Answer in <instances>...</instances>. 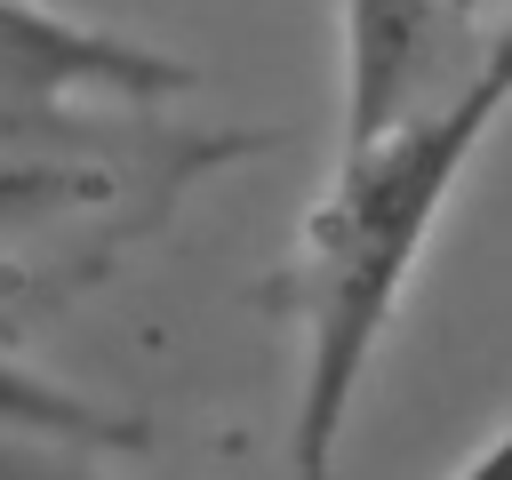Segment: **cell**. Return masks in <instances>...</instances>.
<instances>
[{
    "instance_id": "8992f818",
    "label": "cell",
    "mask_w": 512,
    "mask_h": 480,
    "mask_svg": "<svg viewBox=\"0 0 512 480\" xmlns=\"http://www.w3.org/2000/svg\"><path fill=\"white\" fill-rule=\"evenodd\" d=\"M448 480H512V416H504V424H496V440H488V448H472Z\"/></svg>"
},
{
    "instance_id": "277c9868",
    "label": "cell",
    "mask_w": 512,
    "mask_h": 480,
    "mask_svg": "<svg viewBox=\"0 0 512 480\" xmlns=\"http://www.w3.org/2000/svg\"><path fill=\"white\" fill-rule=\"evenodd\" d=\"M0 432L96 448V456H104V448H152V424H144V416H120V408H104V400H88V392H72V384L8 360V352H0Z\"/></svg>"
},
{
    "instance_id": "5b68a950",
    "label": "cell",
    "mask_w": 512,
    "mask_h": 480,
    "mask_svg": "<svg viewBox=\"0 0 512 480\" xmlns=\"http://www.w3.org/2000/svg\"><path fill=\"white\" fill-rule=\"evenodd\" d=\"M80 184H96V176H64V168H0V208H16V200H56V192H80Z\"/></svg>"
},
{
    "instance_id": "6da1fadb",
    "label": "cell",
    "mask_w": 512,
    "mask_h": 480,
    "mask_svg": "<svg viewBox=\"0 0 512 480\" xmlns=\"http://www.w3.org/2000/svg\"><path fill=\"white\" fill-rule=\"evenodd\" d=\"M512 112V8L480 48L456 56V72L384 136L344 144L336 176L320 184L304 232H296V400H288V480H336V456L352 440L368 368L416 288V264Z\"/></svg>"
},
{
    "instance_id": "7a4b0ae2",
    "label": "cell",
    "mask_w": 512,
    "mask_h": 480,
    "mask_svg": "<svg viewBox=\"0 0 512 480\" xmlns=\"http://www.w3.org/2000/svg\"><path fill=\"white\" fill-rule=\"evenodd\" d=\"M176 88H192L176 56L0 0V144L88 152V112L104 120L112 104H160Z\"/></svg>"
},
{
    "instance_id": "3957f363",
    "label": "cell",
    "mask_w": 512,
    "mask_h": 480,
    "mask_svg": "<svg viewBox=\"0 0 512 480\" xmlns=\"http://www.w3.org/2000/svg\"><path fill=\"white\" fill-rule=\"evenodd\" d=\"M464 56L456 0H344V144L408 120Z\"/></svg>"
}]
</instances>
